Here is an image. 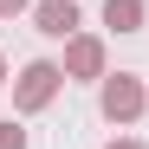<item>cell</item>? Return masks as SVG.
Here are the masks:
<instances>
[{"mask_svg": "<svg viewBox=\"0 0 149 149\" xmlns=\"http://www.w3.org/2000/svg\"><path fill=\"white\" fill-rule=\"evenodd\" d=\"M52 91H58V65H26L13 104H19V110H39V104H52Z\"/></svg>", "mask_w": 149, "mask_h": 149, "instance_id": "obj_1", "label": "cell"}, {"mask_svg": "<svg viewBox=\"0 0 149 149\" xmlns=\"http://www.w3.org/2000/svg\"><path fill=\"white\" fill-rule=\"evenodd\" d=\"M136 110H143V84H136V78H123V71H117V78L104 84V117H110V123H130Z\"/></svg>", "mask_w": 149, "mask_h": 149, "instance_id": "obj_2", "label": "cell"}, {"mask_svg": "<svg viewBox=\"0 0 149 149\" xmlns=\"http://www.w3.org/2000/svg\"><path fill=\"white\" fill-rule=\"evenodd\" d=\"M65 71L71 78H97V71H104V45L97 39H71L65 45Z\"/></svg>", "mask_w": 149, "mask_h": 149, "instance_id": "obj_3", "label": "cell"}, {"mask_svg": "<svg viewBox=\"0 0 149 149\" xmlns=\"http://www.w3.org/2000/svg\"><path fill=\"white\" fill-rule=\"evenodd\" d=\"M71 26H78V7H71V0H45V7H39V33L65 39Z\"/></svg>", "mask_w": 149, "mask_h": 149, "instance_id": "obj_4", "label": "cell"}, {"mask_svg": "<svg viewBox=\"0 0 149 149\" xmlns=\"http://www.w3.org/2000/svg\"><path fill=\"white\" fill-rule=\"evenodd\" d=\"M104 19H110L117 33H136L143 26V0H104Z\"/></svg>", "mask_w": 149, "mask_h": 149, "instance_id": "obj_5", "label": "cell"}, {"mask_svg": "<svg viewBox=\"0 0 149 149\" xmlns=\"http://www.w3.org/2000/svg\"><path fill=\"white\" fill-rule=\"evenodd\" d=\"M0 149H26V130H13V123H0Z\"/></svg>", "mask_w": 149, "mask_h": 149, "instance_id": "obj_6", "label": "cell"}, {"mask_svg": "<svg viewBox=\"0 0 149 149\" xmlns=\"http://www.w3.org/2000/svg\"><path fill=\"white\" fill-rule=\"evenodd\" d=\"M19 7H26V0H0V13H19Z\"/></svg>", "mask_w": 149, "mask_h": 149, "instance_id": "obj_7", "label": "cell"}, {"mask_svg": "<svg viewBox=\"0 0 149 149\" xmlns=\"http://www.w3.org/2000/svg\"><path fill=\"white\" fill-rule=\"evenodd\" d=\"M110 149H143V143H110Z\"/></svg>", "mask_w": 149, "mask_h": 149, "instance_id": "obj_8", "label": "cell"}, {"mask_svg": "<svg viewBox=\"0 0 149 149\" xmlns=\"http://www.w3.org/2000/svg\"><path fill=\"white\" fill-rule=\"evenodd\" d=\"M0 78H7V65H0Z\"/></svg>", "mask_w": 149, "mask_h": 149, "instance_id": "obj_9", "label": "cell"}]
</instances>
